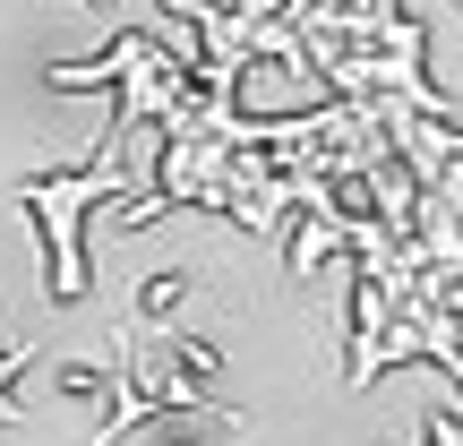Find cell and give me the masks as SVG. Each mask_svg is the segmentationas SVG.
Segmentation results:
<instances>
[{
  "instance_id": "obj_1",
  "label": "cell",
  "mask_w": 463,
  "mask_h": 446,
  "mask_svg": "<svg viewBox=\"0 0 463 446\" xmlns=\"http://www.w3.org/2000/svg\"><path fill=\"white\" fill-rule=\"evenodd\" d=\"M146 155H164V129H120V120H112V138L95 147V164H78V172H26V181H17V206H26V215L43 223V241H52V300H78L86 292V215H95L112 189H129Z\"/></svg>"
}]
</instances>
